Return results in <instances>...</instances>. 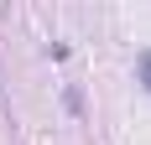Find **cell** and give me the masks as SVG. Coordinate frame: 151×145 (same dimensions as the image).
Returning <instances> with one entry per match:
<instances>
[{"label":"cell","instance_id":"1","mask_svg":"<svg viewBox=\"0 0 151 145\" xmlns=\"http://www.w3.org/2000/svg\"><path fill=\"white\" fill-rule=\"evenodd\" d=\"M141 83L151 88V52H146V57H141Z\"/></svg>","mask_w":151,"mask_h":145}]
</instances>
